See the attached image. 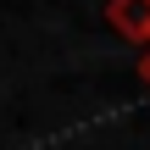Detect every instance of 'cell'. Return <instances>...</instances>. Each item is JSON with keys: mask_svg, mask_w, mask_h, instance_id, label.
Instances as JSON below:
<instances>
[{"mask_svg": "<svg viewBox=\"0 0 150 150\" xmlns=\"http://www.w3.org/2000/svg\"><path fill=\"white\" fill-rule=\"evenodd\" d=\"M106 22L134 39V45H150V0H106Z\"/></svg>", "mask_w": 150, "mask_h": 150, "instance_id": "cell-1", "label": "cell"}, {"mask_svg": "<svg viewBox=\"0 0 150 150\" xmlns=\"http://www.w3.org/2000/svg\"><path fill=\"white\" fill-rule=\"evenodd\" d=\"M139 78H145V83H150V50H145V61H139Z\"/></svg>", "mask_w": 150, "mask_h": 150, "instance_id": "cell-2", "label": "cell"}]
</instances>
